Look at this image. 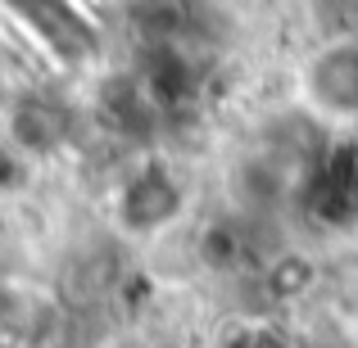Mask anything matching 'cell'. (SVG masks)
Wrapping results in <instances>:
<instances>
[{
    "label": "cell",
    "instance_id": "cell-5",
    "mask_svg": "<svg viewBox=\"0 0 358 348\" xmlns=\"http://www.w3.org/2000/svg\"><path fill=\"white\" fill-rule=\"evenodd\" d=\"M299 190V163L281 145H254L227 172V204L241 209L250 222L277 218Z\"/></svg>",
    "mask_w": 358,
    "mask_h": 348
},
{
    "label": "cell",
    "instance_id": "cell-3",
    "mask_svg": "<svg viewBox=\"0 0 358 348\" xmlns=\"http://www.w3.org/2000/svg\"><path fill=\"white\" fill-rule=\"evenodd\" d=\"M82 131V109L64 105L59 96L41 86L14 91L0 100V136L18 149L32 167H50L64 154H73Z\"/></svg>",
    "mask_w": 358,
    "mask_h": 348
},
{
    "label": "cell",
    "instance_id": "cell-6",
    "mask_svg": "<svg viewBox=\"0 0 358 348\" xmlns=\"http://www.w3.org/2000/svg\"><path fill=\"white\" fill-rule=\"evenodd\" d=\"M250 285H254V308L286 317L322 285V258L299 249V244H281V249L259 258Z\"/></svg>",
    "mask_w": 358,
    "mask_h": 348
},
{
    "label": "cell",
    "instance_id": "cell-10",
    "mask_svg": "<svg viewBox=\"0 0 358 348\" xmlns=\"http://www.w3.org/2000/svg\"><path fill=\"white\" fill-rule=\"evenodd\" d=\"M9 50V23H5V14H0V54Z\"/></svg>",
    "mask_w": 358,
    "mask_h": 348
},
{
    "label": "cell",
    "instance_id": "cell-2",
    "mask_svg": "<svg viewBox=\"0 0 358 348\" xmlns=\"http://www.w3.org/2000/svg\"><path fill=\"white\" fill-rule=\"evenodd\" d=\"M295 109L322 131H358V36L308 45L295 63Z\"/></svg>",
    "mask_w": 358,
    "mask_h": 348
},
{
    "label": "cell",
    "instance_id": "cell-7",
    "mask_svg": "<svg viewBox=\"0 0 358 348\" xmlns=\"http://www.w3.org/2000/svg\"><path fill=\"white\" fill-rule=\"evenodd\" d=\"M204 348H299V344H295V331L286 326L281 312L236 308V312H222L209 326Z\"/></svg>",
    "mask_w": 358,
    "mask_h": 348
},
{
    "label": "cell",
    "instance_id": "cell-1",
    "mask_svg": "<svg viewBox=\"0 0 358 348\" xmlns=\"http://www.w3.org/2000/svg\"><path fill=\"white\" fill-rule=\"evenodd\" d=\"M195 222V181L173 154L145 149L109 181L105 231L127 249H150Z\"/></svg>",
    "mask_w": 358,
    "mask_h": 348
},
{
    "label": "cell",
    "instance_id": "cell-9",
    "mask_svg": "<svg viewBox=\"0 0 358 348\" xmlns=\"http://www.w3.org/2000/svg\"><path fill=\"white\" fill-rule=\"evenodd\" d=\"M32 172H36V167L27 163V158L18 154L5 136H0V209L14 204V199H23L27 186H32Z\"/></svg>",
    "mask_w": 358,
    "mask_h": 348
},
{
    "label": "cell",
    "instance_id": "cell-4",
    "mask_svg": "<svg viewBox=\"0 0 358 348\" xmlns=\"http://www.w3.org/2000/svg\"><path fill=\"white\" fill-rule=\"evenodd\" d=\"M254 222L245 218L241 209L222 204V209L204 213L186 227V253H191V267L209 280H250L254 267H259L263 253L254 249Z\"/></svg>",
    "mask_w": 358,
    "mask_h": 348
},
{
    "label": "cell",
    "instance_id": "cell-8",
    "mask_svg": "<svg viewBox=\"0 0 358 348\" xmlns=\"http://www.w3.org/2000/svg\"><path fill=\"white\" fill-rule=\"evenodd\" d=\"M295 9L308 45L358 36V0H295Z\"/></svg>",
    "mask_w": 358,
    "mask_h": 348
}]
</instances>
